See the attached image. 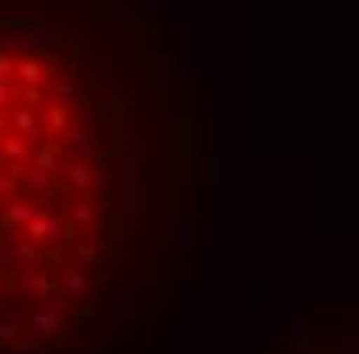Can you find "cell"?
<instances>
[{
	"label": "cell",
	"mask_w": 359,
	"mask_h": 354,
	"mask_svg": "<svg viewBox=\"0 0 359 354\" xmlns=\"http://www.w3.org/2000/svg\"><path fill=\"white\" fill-rule=\"evenodd\" d=\"M41 62H0V338L62 334L104 292L111 169L104 124Z\"/></svg>",
	"instance_id": "obj_1"
}]
</instances>
